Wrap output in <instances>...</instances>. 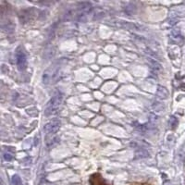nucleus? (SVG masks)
Wrapping results in <instances>:
<instances>
[{"label":"nucleus","mask_w":185,"mask_h":185,"mask_svg":"<svg viewBox=\"0 0 185 185\" xmlns=\"http://www.w3.org/2000/svg\"><path fill=\"white\" fill-rule=\"evenodd\" d=\"M90 184L91 185H113L108 182L106 179L103 178L100 173H95L90 177Z\"/></svg>","instance_id":"1"},{"label":"nucleus","mask_w":185,"mask_h":185,"mask_svg":"<svg viewBox=\"0 0 185 185\" xmlns=\"http://www.w3.org/2000/svg\"><path fill=\"white\" fill-rule=\"evenodd\" d=\"M130 185H154V184L149 182V181H146V182H134Z\"/></svg>","instance_id":"2"}]
</instances>
